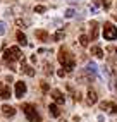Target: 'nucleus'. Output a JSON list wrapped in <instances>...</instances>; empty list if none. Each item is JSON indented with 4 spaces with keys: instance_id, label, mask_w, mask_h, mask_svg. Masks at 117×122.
Listing matches in <instances>:
<instances>
[{
    "instance_id": "1",
    "label": "nucleus",
    "mask_w": 117,
    "mask_h": 122,
    "mask_svg": "<svg viewBox=\"0 0 117 122\" xmlns=\"http://www.w3.org/2000/svg\"><path fill=\"white\" fill-rule=\"evenodd\" d=\"M21 57H22V52L19 50V46H11V48H7V50L4 52V62L9 66L12 71H16V60H21Z\"/></svg>"
},
{
    "instance_id": "2",
    "label": "nucleus",
    "mask_w": 117,
    "mask_h": 122,
    "mask_svg": "<svg viewBox=\"0 0 117 122\" xmlns=\"http://www.w3.org/2000/svg\"><path fill=\"white\" fill-rule=\"evenodd\" d=\"M57 59H58V62H60V66H62L65 71H69V72L76 67V60H74L72 53L67 52V48H60V52H58Z\"/></svg>"
},
{
    "instance_id": "3",
    "label": "nucleus",
    "mask_w": 117,
    "mask_h": 122,
    "mask_svg": "<svg viewBox=\"0 0 117 122\" xmlns=\"http://www.w3.org/2000/svg\"><path fill=\"white\" fill-rule=\"evenodd\" d=\"M22 110H24V113H26V117H28L29 122H41V117H40V113L36 112L35 105L24 103V105H22Z\"/></svg>"
},
{
    "instance_id": "4",
    "label": "nucleus",
    "mask_w": 117,
    "mask_h": 122,
    "mask_svg": "<svg viewBox=\"0 0 117 122\" xmlns=\"http://www.w3.org/2000/svg\"><path fill=\"white\" fill-rule=\"evenodd\" d=\"M103 38L108 40V41H114V40L117 38V28L114 26L112 22H105V26H103Z\"/></svg>"
},
{
    "instance_id": "5",
    "label": "nucleus",
    "mask_w": 117,
    "mask_h": 122,
    "mask_svg": "<svg viewBox=\"0 0 117 122\" xmlns=\"http://www.w3.org/2000/svg\"><path fill=\"white\" fill-rule=\"evenodd\" d=\"M14 91H16V98H22L24 93H26V83H24V81H17Z\"/></svg>"
},
{
    "instance_id": "6",
    "label": "nucleus",
    "mask_w": 117,
    "mask_h": 122,
    "mask_svg": "<svg viewBox=\"0 0 117 122\" xmlns=\"http://www.w3.org/2000/svg\"><path fill=\"white\" fill-rule=\"evenodd\" d=\"M21 69H22L24 74H28V76H35V71H33L31 66H28V62H26V59H24V57H21Z\"/></svg>"
},
{
    "instance_id": "7",
    "label": "nucleus",
    "mask_w": 117,
    "mask_h": 122,
    "mask_svg": "<svg viewBox=\"0 0 117 122\" xmlns=\"http://www.w3.org/2000/svg\"><path fill=\"white\" fill-rule=\"evenodd\" d=\"M50 95H52V98H53L58 105H62V103L65 102V98H64V95H62L60 89H52V91H50Z\"/></svg>"
},
{
    "instance_id": "8",
    "label": "nucleus",
    "mask_w": 117,
    "mask_h": 122,
    "mask_svg": "<svg viewBox=\"0 0 117 122\" xmlns=\"http://www.w3.org/2000/svg\"><path fill=\"white\" fill-rule=\"evenodd\" d=\"M100 108H102V110H107V112H112V113H117V105H115V103L103 102V103H100Z\"/></svg>"
},
{
    "instance_id": "9",
    "label": "nucleus",
    "mask_w": 117,
    "mask_h": 122,
    "mask_svg": "<svg viewBox=\"0 0 117 122\" xmlns=\"http://www.w3.org/2000/svg\"><path fill=\"white\" fill-rule=\"evenodd\" d=\"M90 28H91V35H90L88 38H91V40H96V38H98V22H96V21H91Z\"/></svg>"
},
{
    "instance_id": "10",
    "label": "nucleus",
    "mask_w": 117,
    "mask_h": 122,
    "mask_svg": "<svg viewBox=\"0 0 117 122\" xmlns=\"http://www.w3.org/2000/svg\"><path fill=\"white\" fill-rule=\"evenodd\" d=\"M96 100H98L96 93L93 91V89H88V95H86V102H88V105H95Z\"/></svg>"
},
{
    "instance_id": "11",
    "label": "nucleus",
    "mask_w": 117,
    "mask_h": 122,
    "mask_svg": "<svg viewBox=\"0 0 117 122\" xmlns=\"http://www.w3.org/2000/svg\"><path fill=\"white\" fill-rule=\"evenodd\" d=\"M2 113L5 117H12V115H16V108L11 107V105H2Z\"/></svg>"
},
{
    "instance_id": "12",
    "label": "nucleus",
    "mask_w": 117,
    "mask_h": 122,
    "mask_svg": "<svg viewBox=\"0 0 117 122\" xmlns=\"http://www.w3.org/2000/svg\"><path fill=\"white\" fill-rule=\"evenodd\" d=\"M86 72H88L90 76H96V74H98V67H96V64H95V62H88Z\"/></svg>"
},
{
    "instance_id": "13",
    "label": "nucleus",
    "mask_w": 117,
    "mask_h": 122,
    "mask_svg": "<svg viewBox=\"0 0 117 122\" xmlns=\"http://www.w3.org/2000/svg\"><path fill=\"white\" fill-rule=\"evenodd\" d=\"M0 96H2L4 100H7V98H11V89L7 88V86H4L2 83H0Z\"/></svg>"
},
{
    "instance_id": "14",
    "label": "nucleus",
    "mask_w": 117,
    "mask_h": 122,
    "mask_svg": "<svg viewBox=\"0 0 117 122\" xmlns=\"http://www.w3.org/2000/svg\"><path fill=\"white\" fill-rule=\"evenodd\" d=\"M16 36H17V41H19L21 46H26V45H28V38H26V35H24L22 31H17Z\"/></svg>"
},
{
    "instance_id": "15",
    "label": "nucleus",
    "mask_w": 117,
    "mask_h": 122,
    "mask_svg": "<svg viewBox=\"0 0 117 122\" xmlns=\"http://www.w3.org/2000/svg\"><path fill=\"white\" fill-rule=\"evenodd\" d=\"M48 110H50V115H52V117H58V115H60V108L57 107V103H52L48 107Z\"/></svg>"
},
{
    "instance_id": "16",
    "label": "nucleus",
    "mask_w": 117,
    "mask_h": 122,
    "mask_svg": "<svg viewBox=\"0 0 117 122\" xmlns=\"http://www.w3.org/2000/svg\"><path fill=\"white\" fill-rule=\"evenodd\" d=\"M91 55H95V57H98V59H103V50L100 46H91Z\"/></svg>"
},
{
    "instance_id": "17",
    "label": "nucleus",
    "mask_w": 117,
    "mask_h": 122,
    "mask_svg": "<svg viewBox=\"0 0 117 122\" xmlns=\"http://www.w3.org/2000/svg\"><path fill=\"white\" fill-rule=\"evenodd\" d=\"M35 36L40 40V41H45V40L48 38V33H47V31H41V29H36L35 31Z\"/></svg>"
},
{
    "instance_id": "18",
    "label": "nucleus",
    "mask_w": 117,
    "mask_h": 122,
    "mask_svg": "<svg viewBox=\"0 0 117 122\" xmlns=\"http://www.w3.org/2000/svg\"><path fill=\"white\" fill-rule=\"evenodd\" d=\"M95 5H103V9H110L112 5V0H95Z\"/></svg>"
},
{
    "instance_id": "19",
    "label": "nucleus",
    "mask_w": 117,
    "mask_h": 122,
    "mask_svg": "<svg viewBox=\"0 0 117 122\" xmlns=\"http://www.w3.org/2000/svg\"><path fill=\"white\" fill-rule=\"evenodd\" d=\"M88 41H90V38H88L86 35H81V36H79V45H81V46H86Z\"/></svg>"
},
{
    "instance_id": "20",
    "label": "nucleus",
    "mask_w": 117,
    "mask_h": 122,
    "mask_svg": "<svg viewBox=\"0 0 117 122\" xmlns=\"http://www.w3.org/2000/svg\"><path fill=\"white\" fill-rule=\"evenodd\" d=\"M64 31H57V33L53 35V40H55V41H60V40H64Z\"/></svg>"
},
{
    "instance_id": "21",
    "label": "nucleus",
    "mask_w": 117,
    "mask_h": 122,
    "mask_svg": "<svg viewBox=\"0 0 117 122\" xmlns=\"http://www.w3.org/2000/svg\"><path fill=\"white\" fill-rule=\"evenodd\" d=\"M74 15H76V10H74V9H71V7H69V9L65 10V17H67V19H71V17H74Z\"/></svg>"
},
{
    "instance_id": "22",
    "label": "nucleus",
    "mask_w": 117,
    "mask_h": 122,
    "mask_svg": "<svg viewBox=\"0 0 117 122\" xmlns=\"http://www.w3.org/2000/svg\"><path fill=\"white\" fill-rule=\"evenodd\" d=\"M45 10H47L45 5H36V7H35V12H36V14H43Z\"/></svg>"
},
{
    "instance_id": "23",
    "label": "nucleus",
    "mask_w": 117,
    "mask_h": 122,
    "mask_svg": "<svg viewBox=\"0 0 117 122\" xmlns=\"http://www.w3.org/2000/svg\"><path fill=\"white\" fill-rule=\"evenodd\" d=\"M7 33V24L4 21H0V35H5Z\"/></svg>"
},
{
    "instance_id": "24",
    "label": "nucleus",
    "mask_w": 117,
    "mask_h": 122,
    "mask_svg": "<svg viewBox=\"0 0 117 122\" xmlns=\"http://www.w3.org/2000/svg\"><path fill=\"white\" fill-rule=\"evenodd\" d=\"M40 86H41V89H43V91H48V84H47V83H43V81H41Z\"/></svg>"
},
{
    "instance_id": "25",
    "label": "nucleus",
    "mask_w": 117,
    "mask_h": 122,
    "mask_svg": "<svg viewBox=\"0 0 117 122\" xmlns=\"http://www.w3.org/2000/svg\"><path fill=\"white\" fill-rule=\"evenodd\" d=\"M16 24L21 26V28H24V21H22V19H16Z\"/></svg>"
},
{
    "instance_id": "26",
    "label": "nucleus",
    "mask_w": 117,
    "mask_h": 122,
    "mask_svg": "<svg viewBox=\"0 0 117 122\" xmlns=\"http://www.w3.org/2000/svg\"><path fill=\"white\" fill-rule=\"evenodd\" d=\"M71 2H72V4H76V2H79V0H71Z\"/></svg>"
},
{
    "instance_id": "27",
    "label": "nucleus",
    "mask_w": 117,
    "mask_h": 122,
    "mask_svg": "<svg viewBox=\"0 0 117 122\" xmlns=\"http://www.w3.org/2000/svg\"><path fill=\"white\" fill-rule=\"evenodd\" d=\"M114 72H115V74H117V67H115V69H114Z\"/></svg>"
},
{
    "instance_id": "28",
    "label": "nucleus",
    "mask_w": 117,
    "mask_h": 122,
    "mask_svg": "<svg viewBox=\"0 0 117 122\" xmlns=\"http://www.w3.org/2000/svg\"><path fill=\"white\" fill-rule=\"evenodd\" d=\"M115 53H117V48H115Z\"/></svg>"
},
{
    "instance_id": "29",
    "label": "nucleus",
    "mask_w": 117,
    "mask_h": 122,
    "mask_svg": "<svg viewBox=\"0 0 117 122\" xmlns=\"http://www.w3.org/2000/svg\"><path fill=\"white\" fill-rule=\"evenodd\" d=\"M115 19H117V15H115Z\"/></svg>"
}]
</instances>
